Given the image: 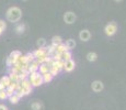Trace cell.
<instances>
[{
  "label": "cell",
  "instance_id": "1",
  "mask_svg": "<svg viewBox=\"0 0 126 110\" xmlns=\"http://www.w3.org/2000/svg\"><path fill=\"white\" fill-rule=\"evenodd\" d=\"M22 17V11L18 7H11L7 11V19L10 22H18Z\"/></svg>",
  "mask_w": 126,
  "mask_h": 110
},
{
  "label": "cell",
  "instance_id": "2",
  "mask_svg": "<svg viewBox=\"0 0 126 110\" xmlns=\"http://www.w3.org/2000/svg\"><path fill=\"white\" fill-rule=\"evenodd\" d=\"M116 31H117V25L115 22H110L104 29V32L108 36H113L116 33Z\"/></svg>",
  "mask_w": 126,
  "mask_h": 110
},
{
  "label": "cell",
  "instance_id": "3",
  "mask_svg": "<svg viewBox=\"0 0 126 110\" xmlns=\"http://www.w3.org/2000/svg\"><path fill=\"white\" fill-rule=\"evenodd\" d=\"M76 19H77L76 14H75L74 12H71V11H68V12H66V13L64 14V21L66 22L67 24H72V23H75Z\"/></svg>",
  "mask_w": 126,
  "mask_h": 110
},
{
  "label": "cell",
  "instance_id": "4",
  "mask_svg": "<svg viewBox=\"0 0 126 110\" xmlns=\"http://www.w3.org/2000/svg\"><path fill=\"white\" fill-rule=\"evenodd\" d=\"M75 66H76V63H75V61H72V58H71V60L65 61L64 68H63V69H65L67 73H70L75 69Z\"/></svg>",
  "mask_w": 126,
  "mask_h": 110
},
{
  "label": "cell",
  "instance_id": "5",
  "mask_svg": "<svg viewBox=\"0 0 126 110\" xmlns=\"http://www.w3.org/2000/svg\"><path fill=\"white\" fill-rule=\"evenodd\" d=\"M79 39H80L82 42H88L91 39V33L89 32V30H82L79 33Z\"/></svg>",
  "mask_w": 126,
  "mask_h": 110
},
{
  "label": "cell",
  "instance_id": "6",
  "mask_svg": "<svg viewBox=\"0 0 126 110\" xmlns=\"http://www.w3.org/2000/svg\"><path fill=\"white\" fill-rule=\"evenodd\" d=\"M91 87H92V90H93V91L100 92V91H102V90H103L104 86H103V83L102 82H100V80H94V82L92 83Z\"/></svg>",
  "mask_w": 126,
  "mask_h": 110
},
{
  "label": "cell",
  "instance_id": "7",
  "mask_svg": "<svg viewBox=\"0 0 126 110\" xmlns=\"http://www.w3.org/2000/svg\"><path fill=\"white\" fill-rule=\"evenodd\" d=\"M31 85H32V87H38V86H41V85L43 84V77H42V75L41 74H38L37 76H36L34 79H32L31 80Z\"/></svg>",
  "mask_w": 126,
  "mask_h": 110
},
{
  "label": "cell",
  "instance_id": "8",
  "mask_svg": "<svg viewBox=\"0 0 126 110\" xmlns=\"http://www.w3.org/2000/svg\"><path fill=\"white\" fill-rule=\"evenodd\" d=\"M38 66H40V64L37 63V61H36V60H34L33 62H31L30 64H29V69H28L29 74H30V73H32V72H37V70H38Z\"/></svg>",
  "mask_w": 126,
  "mask_h": 110
},
{
  "label": "cell",
  "instance_id": "9",
  "mask_svg": "<svg viewBox=\"0 0 126 110\" xmlns=\"http://www.w3.org/2000/svg\"><path fill=\"white\" fill-rule=\"evenodd\" d=\"M49 67H50V66L48 65V64H46V63L40 64V66H38V73H40L41 75H42V74H45V73L49 72Z\"/></svg>",
  "mask_w": 126,
  "mask_h": 110
},
{
  "label": "cell",
  "instance_id": "10",
  "mask_svg": "<svg viewBox=\"0 0 126 110\" xmlns=\"http://www.w3.org/2000/svg\"><path fill=\"white\" fill-rule=\"evenodd\" d=\"M45 53H47V50H46V47H38L36 51L33 52V55H34L35 60L37 57H40V56H42L43 54H45Z\"/></svg>",
  "mask_w": 126,
  "mask_h": 110
},
{
  "label": "cell",
  "instance_id": "11",
  "mask_svg": "<svg viewBox=\"0 0 126 110\" xmlns=\"http://www.w3.org/2000/svg\"><path fill=\"white\" fill-rule=\"evenodd\" d=\"M65 51H69L68 50V47L66 46V44H64V43H60V44H58V45L56 46V52L57 53H64Z\"/></svg>",
  "mask_w": 126,
  "mask_h": 110
},
{
  "label": "cell",
  "instance_id": "12",
  "mask_svg": "<svg viewBox=\"0 0 126 110\" xmlns=\"http://www.w3.org/2000/svg\"><path fill=\"white\" fill-rule=\"evenodd\" d=\"M42 77H43V82L44 83H50L53 80V75L50 74L49 72H47V73H45V74H42Z\"/></svg>",
  "mask_w": 126,
  "mask_h": 110
},
{
  "label": "cell",
  "instance_id": "13",
  "mask_svg": "<svg viewBox=\"0 0 126 110\" xmlns=\"http://www.w3.org/2000/svg\"><path fill=\"white\" fill-rule=\"evenodd\" d=\"M87 60L89 61V62H95L96 60H98V54L94 52H90L87 54Z\"/></svg>",
  "mask_w": 126,
  "mask_h": 110
},
{
  "label": "cell",
  "instance_id": "14",
  "mask_svg": "<svg viewBox=\"0 0 126 110\" xmlns=\"http://www.w3.org/2000/svg\"><path fill=\"white\" fill-rule=\"evenodd\" d=\"M20 97H19V95L16 94V92H14L12 96L9 97V100H10V102L11 104H13V105H16V104H18L19 101H20Z\"/></svg>",
  "mask_w": 126,
  "mask_h": 110
},
{
  "label": "cell",
  "instance_id": "15",
  "mask_svg": "<svg viewBox=\"0 0 126 110\" xmlns=\"http://www.w3.org/2000/svg\"><path fill=\"white\" fill-rule=\"evenodd\" d=\"M20 55H21V52H20V51H13V52H11V53H10L9 57H10L11 60L13 61L14 63H16V60H18V57H19Z\"/></svg>",
  "mask_w": 126,
  "mask_h": 110
},
{
  "label": "cell",
  "instance_id": "16",
  "mask_svg": "<svg viewBox=\"0 0 126 110\" xmlns=\"http://www.w3.org/2000/svg\"><path fill=\"white\" fill-rule=\"evenodd\" d=\"M66 46L68 47V50H72V48H75V46H76V41L72 40V39H69V40L66 41Z\"/></svg>",
  "mask_w": 126,
  "mask_h": 110
},
{
  "label": "cell",
  "instance_id": "17",
  "mask_svg": "<svg viewBox=\"0 0 126 110\" xmlns=\"http://www.w3.org/2000/svg\"><path fill=\"white\" fill-rule=\"evenodd\" d=\"M62 57L64 61H68V60H71L72 57V54L70 51H65L64 53H62Z\"/></svg>",
  "mask_w": 126,
  "mask_h": 110
},
{
  "label": "cell",
  "instance_id": "18",
  "mask_svg": "<svg viewBox=\"0 0 126 110\" xmlns=\"http://www.w3.org/2000/svg\"><path fill=\"white\" fill-rule=\"evenodd\" d=\"M48 56H49V54H48V53H45V54H43L42 56H40V57L36 58V61H37L38 64H43V63L46 62V58H47Z\"/></svg>",
  "mask_w": 126,
  "mask_h": 110
},
{
  "label": "cell",
  "instance_id": "19",
  "mask_svg": "<svg viewBox=\"0 0 126 110\" xmlns=\"http://www.w3.org/2000/svg\"><path fill=\"white\" fill-rule=\"evenodd\" d=\"M60 43H63V39L60 38V36H57V35H55V36H53V39H52V44H54V45H58V44H60Z\"/></svg>",
  "mask_w": 126,
  "mask_h": 110
},
{
  "label": "cell",
  "instance_id": "20",
  "mask_svg": "<svg viewBox=\"0 0 126 110\" xmlns=\"http://www.w3.org/2000/svg\"><path fill=\"white\" fill-rule=\"evenodd\" d=\"M16 33L18 34H22V33H24V31H25V25L24 24H18L16 25Z\"/></svg>",
  "mask_w": 126,
  "mask_h": 110
},
{
  "label": "cell",
  "instance_id": "21",
  "mask_svg": "<svg viewBox=\"0 0 126 110\" xmlns=\"http://www.w3.org/2000/svg\"><path fill=\"white\" fill-rule=\"evenodd\" d=\"M0 80H1V83L4 85V87H6V88L8 87L9 85H10V82H11L10 78H9V76H3V77H1V79H0Z\"/></svg>",
  "mask_w": 126,
  "mask_h": 110
},
{
  "label": "cell",
  "instance_id": "22",
  "mask_svg": "<svg viewBox=\"0 0 126 110\" xmlns=\"http://www.w3.org/2000/svg\"><path fill=\"white\" fill-rule=\"evenodd\" d=\"M19 82H21V80L25 79V78H28L29 76V72H24V70H22L21 73H19Z\"/></svg>",
  "mask_w": 126,
  "mask_h": 110
},
{
  "label": "cell",
  "instance_id": "23",
  "mask_svg": "<svg viewBox=\"0 0 126 110\" xmlns=\"http://www.w3.org/2000/svg\"><path fill=\"white\" fill-rule=\"evenodd\" d=\"M9 78L11 82H19V75L16 73H10L9 74Z\"/></svg>",
  "mask_w": 126,
  "mask_h": 110
},
{
  "label": "cell",
  "instance_id": "24",
  "mask_svg": "<svg viewBox=\"0 0 126 110\" xmlns=\"http://www.w3.org/2000/svg\"><path fill=\"white\" fill-rule=\"evenodd\" d=\"M46 50H47V53H48V54H49V56H50V54H52V53H54L55 51H56V45H54V44H50V45L48 46Z\"/></svg>",
  "mask_w": 126,
  "mask_h": 110
},
{
  "label": "cell",
  "instance_id": "25",
  "mask_svg": "<svg viewBox=\"0 0 126 110\" xmlns=\"http://www.w3.org/2000/svg\"><path fill=\"white\" fill-rule=\"evenodd\" d=\"M49 73L53 75V76H57L58 73H59V70H58L56 67H54V66H50L49 67Z\"/></svg>",
  "mask_w": 126,
  "mask_h": 110
},
{
  "label": "cell",
  "instance_id": "26",
  "mask_svg": "<svg viewBox=\"0 0 126 110\" xmlns=\"http://www.w3.org/2000/svg\"><path fill=\"white\" fill-rule=\"evenodd\" d=\"M8 98V96H7V92H6V89H2L0 90V99L1 100H4Z\"/></svg>",
  "mask_w": 126,
  "mask_h": 110
},
{
  "label": "cell",
  "instance_id": "27",
  "mask_svg": "<svg viewBox=\"0 0 126 110\" xmlns=\"http://www.w3.org/2000/svg\"><path fill=\"white\" fill-rule=\"evenodd\" d=\"M6 92H7V96H8V98H9V97L12 96V95L14 94V90L12 89L11 87H9V86H8V87L6 88Z\"/></svg>",
  "mask_w": 126,
  "mask_h": 110
},
{
  "label": "cell",
  "instance_id": "28",
  "mask_svg": "<svg viewBox=\"0 0 126 110\" xmlns=\"http://www.w3.org/2000/svg\"><path fill=\"white\" fill-rule=\"evenodd\" d=\"M26 60H28L29 63L33 62V61L35 60V57H34V55H33V53H28V54H26Z\"/></svg>",
  "mask_w": 126,
  "mask_h": 110
},
{
  "label": "cell",
  "instance_id": "29",
  "mask_svg": "<svg viewBox=\"0 0 126 110\" xmlns=\"http://www.w3.org/2000/svg\"><path fill=\"white\" fill-rule=\"evenodd\" d=\"M42 106H41L40 102H33L32 104V109L33 110H41Z\"/></svg>",
  "mask_w": 126,
  "mask_h": 110
},
{
  "label": "cell",
  "instance_id": "30",
  "mask_svg": "<svg viewBox=\"0 0 126 110\" xmlns=\"http://www.w3.org/2000/svg\"><path fill=\"white\" fill-rule=\"evenodd\" d=\"M45 43H46V41L44 40V39H40V40L37 41V46L38 47H44Z\"/></svg>",
  "mask_w": 126,
  "mask_h": 110
},
{
  "label": "cell",
  "instance_id": "31",
  "mask_svg": "<svg viewBox=\"0 0 126 110\" xmlns=\"http://www.w3.org/2000/svg\"><path fill=\"white\" fill-rule=\"evenodd\" d=\"M6 28H7V25H6V23H4V21L0 20V30L3 32V31L6 30Z\"/></svg>",
  "mask_w": 126,
  "mask_h": 110
},
{
  "label": "cell",
  "instance_id": "32",
  "mask_svg": "<svg viewBox=\"0 0 126 110\" xmlns=\"http://www.w3.org/2000/svg\"><path fill=\"white\" fill-rule=\"evenodd\" d=\"M13 64H14V62H13V61H12L10 57H8V60H7V65H8L9 67H11V66L13 65Z\"/></svg>",
  "mask_w": 126,
  "mask_h": 110
},
{
  "label": "cell",
  "instance_id": "33",
  "mask_svg": "<svg viewBox=\"0 0 126 110\" xmlns=\"http://www.w3.org/2000/svg\"><path fill=\"white\" fill-rule=\"evenodd\" d=\"M0 110H8V108L4 105H0Z\"/></svg>",
  "mask_w": 126,
  "mask_h": 110
},
{
  "label": "cell",
  "instance_id": "34",
  "mask_svg": "<svg viewBox=\"0 0 126 110\" xmlns=\"http://www.w3.org/2000/svg\"><path fill=\"white\" fill-rule=\"evenodd\" d=\"M2 89H6V87H4V85L1 83V80H0V90H2Z\"/></svg>",
  "mask_w": 126,
  "mask_h": 110
},
{
  "label": "cell",
  "instance_id": "35",
  "mask_svg": "<svg viewBox=\"0 0 126 110\" xmlns=\"http://www.w3.org/2000/svg\"><path fill=\"white\" fill-rule=\"evenodd\" d=\"M115 1H116V2H121V1H122V0H115Z\"/></svg>",
  "mask_w": 126,
  "mask_h": 110
},
{
  "label": "cell",
  "instance_id": "36",
  "mask_svg": "<svg viewBox=\"0 0 126 110\" xmlns=\"http://www.w3.org/2000/svg\"><path fill=\"white\" fill-rule=\"evenodd\" d=\"M1 33H2V31H1V30H0V35H1Z\"/></svg>",
  "mask_w": 126,
  "mask_h": 110
},
{
  "label": "cell",
  "instance_id": "37",
  "mask_svg": "<svg viewBox=\"0 0 126 110\" xmlns=\"http://www.w3.org/2000/svg\"><path fill=\"white\" fill-rule=\"evenodd\" d=\"M23 1H26V0H23Z\"/></svg>",
  "mask_w": 126,
  "mask_h": 110
}]
</instances>
